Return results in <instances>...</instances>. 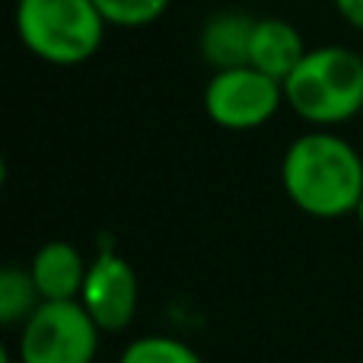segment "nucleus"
I'll list each match as a JSON object with an SVG mask.
<instances>
[{"label": "nucleus", "mask_w": 363, "mask_h": 363, "mask_svg": "<svg viewBox=\"0 0 363 363\" xmlns=\"http://www.w3.org/2000/svg\"><path fill=\"white\" fill-rule=\"evenodd\" d=\"M102 328L80 300H42L19 325V363H93Z\"/></svg>", "instance_id": "4"}, {"label": "nucleus", "mask_w": 363, "mask_h": 363, "mask_svg": "<svg viewBox=\"0 0 363 363\" xmlns=\"http://www.w3.org/2000/svg\"><path fill=\"white\" fill-rule=\"evenodd\" d=\"M354 217H357V223H360V230H363V198H360V204H357V211H354Z\"/></svg>", "instance_id": "14"}, {"label": "nucleus", "mask_w": 363, "mask_h": 363, "mask_svg": "<svg viewBox=\"0 0 363 363\" xmlns=\"http://www.w3.org/2000/svg\"><path fill=\"white\" fill-rule=\"evenodd\" d=\"M118 363H204V357L172 335H144L118 354Z\"/></svg>", "instance_id": "11"}, {"label": "nucleus", "mask_w": 363, "mask_h": 363, "mask_svg": "<svg viewBox=\"0 0 363 363\" xmlns=\"http://www.w3.org/2000/svg\"><path fill=\"white\" fill-rule=\"evenodd\" d=\"M108 29H147L166 16L172 0H93Z\"/></svg>", "instance_id": "12"}, {"label": "nucleus", "mask_w": 363, "mask_h": 363, "mask_svg": "<svg viewBox=\"0 0 363 363\" xmlns=\"http://www.w3.org/2000/svg\"><path fill=\"white\" fill-rule=\"evenodd\" d=\"M140 300L138 274H134L131 262L118 255L115 249H102L99 255L89 262L86 281L80 290V303L93 322L106 332H125L134 322Z\"/></svg>", "instance_id": "6"}, {"label": "nucleus", "mask_w": 363, "mask_h": 363, "mask_svg": "<svg viewBox=\"0 0 363 363\" xmlns=\"http://www.w3.org/2000/svg\"><path fill=\"white\" fill-rule=\"evenodd\" d=\"M284 102V83L255 70L252 64L213 70L204 86V112L223 131H255L264 128Z\"/></svg>", "instance_id": "5"}, {"label": "nucleus", "mask_w": 363, "mask_h": 363, "mask_svg": "<svg viewBox=\"0 0 363 363\" xmlns=\"http://www.w3.org/2000/svg\"><path fill=\"white\" fill-rule=\"evenodd\" d=\"M306 51L309 48L303 42V32L294 23L281 16H262L255 23V32H252L249 64L284 83L296 70V64L306 57Z\"/></svg>", "instance_id": "9"}, {"label": "nucleus", "mask_w": 363, "mask_h": 363, "mask_svg": "<svg viewBox=\"0 0 363 363\" xmlns=\"http://www.w3.org/2000/svg\"><path fill=\"white\" fill-rule=\"evenodd\" d=\"M42 296L29 274V264H6L0 271V322L4 325H23L32 313L38 309Z\"/></svg>", "instance_id": "10"}, {"label": "nucleus", "mask_w": 363, "mask_h": 363, "mask_svg": "<svg viewBox=\"0 0 363 363\" xmlns=\"http://www.w3.org/2000/svg\"><path fill=\"white\" fill-rule=\"evenodd\" d=\"M281 188L306 217L341 220L363 198V157L332 128H309L284 150Z\"/></svg>", "instance_id": "1"}, {"label": "nucleus", "mask_w": 363, "mask_h": 363, "mask_svg": "<svg viewBox=\"0 0 363 363\" xmlns=\"http://www.w3.org/2000/svg\"><path fill=\"white\" fill-rule=\"evenodd\" d=\"M89 262L67 239H51L32 255L29 274L42 300H80Z\"/></svg>", "instance_id": "8"}, {"label": "nucleus", "mask_w": 363, "mask_h": 363, "mask_svg": "<svg viewBox=\"0 0 363 363\" xmlns=\"http://www.w3.org/2000/svg\"><path fill=\"white\" fill-rule=\"evenodd\" d=\"M13 23L23 48L51 67L86 64L108 32L93 0H16Z\"/></svg>", "instance_id": "3"}, {"label": "nucleus", "mask_w": 363, "mask_h": 363, "mask_svg": "<svg viewBox=\"0 0 363 363\" xmlns=\"http://www.w3.org/2000/svg\"><path fill=\"white\" fill-rule=\"evenodd\" d=\"M335 10H338V16L345 19L351 29L363 32V0H332Z\"/></svg>", "instance_id": "13"}, {"label": "nucleus", "mask_w": 363, "mask_h": 363, "mask_svg": "<svg viewBox=\"0 0 363 363\" xmlns=\"http://www.w3.org/2000/svg\"><path fill=\"white\" fill-rule=\"evenodd\" d=\"M258 19L245 10H217L198 29V55L211 70L249 64V45Z\"/></svg>", "instance_id": "7"}, {"label": "nucleus", "mask_w": 363, "mask_h": 363, "mask_svg": "<svg viewBox=\"0 0 363 363\" xmlns=\"http://www.w3.org/2000/svg\"><path fill=\"white\" fill-rule=\"evenodd\" d=\"M284 102L313 128H338L363 112V55L347 45H315L284 80Z\"/></svg>", "instance_id": "2"}]
</instances>
